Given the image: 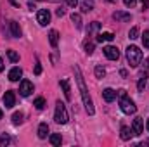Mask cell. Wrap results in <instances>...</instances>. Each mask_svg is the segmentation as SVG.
Masks as SVG:
<instances>
[{
    "instance_id": "6da1fadb",
    "label": "cell",
    "mask_w": 149,
    "mask_h": 147,
    "mask_svg": "<svg viewBox=\"0 0 149 147\" xmlns=\"http://www.w3.org/2000/svg\"><path fill=\"white\" fill-rule=\"evenodd\" d=\"M74 74H76V83H78V88H80V94H81V99H83V106H85V109H87L88 114H94L95 112L94 102H92V99L88 95V88H87V85L83 81V76H81V71H80L78 66H74Z\"/></svg>"
},
{
    "instance_id": "7a4b0ae2",
    "label": "cell",
    "mask_w": 149,
    "mask_h": 147,
    "mask_svg": "<svg viewBox=\"0 0 149 147\" xmlns=\"http://www.w3.org/2000/svg\"><path fill=\"white\" fill-rule=\"evenodd\" d=\"M127 61H128V64L132 68H137L141 64V61H142V50L139 47H135V45H130L127 49Z\"/></svg>"
},
{
    "instance_id": "3957f363",
    "label": "cell",
    "mask_w": 149,
    "mask_h": 147,
    "mask_svg": "<svg viewBox=\"0 0 149 147\" xmlns=\"http://www.w3.org/2000/svg\"><path fill=\"white\" fill-rule=\"evenodd\" d=\"M54 119H56V123H59V125H66L68 123V111H66V106L61 102V101H57L56 102V114H54Z\"/></svg>"
},
{
    "instance_id": "277c9868",
    "label": "cell",
    "mask_w": 149,
    "mask_h": 147,
    "mask_svg": "<svg viewBox=\"0 0 149 147\" xmlns=\"http://www.w3.org/2000/svg\"><path fill=\"white\" fill-rule=\"evenodd\" d=\"M120 109L123 111L125 114H134L137 107H135V104H134V101L128 97V95H121L120 97Z\"/></svg>"
},
{
    "instance_id": "5b68a950",
    "label": "cell",
    "mask_w": 149,
    "mask_h": 147,
    "mask_svg": "<svg viewBox=\"0 0 149 147\" xmlns=\"http://www.w3.org/2000/svg\"><path fill=\"white\" fill-rule=\"evenodd\" d=\"M37 21L40 26H47L49 23H50V12L47 10V9H42V10H38L37 12Z\"/></svg>"
},
{
    "instance_id": "8992f818",
    "label": "cell",
    "mask_w": 149,
    "mask_h": 147,
    "mask_svg": "<svg viewBox=\"0 0 149 147\" xmlns=\"http://www.w3.org/2000/svg\"><path fill=\"white\" fill-rule=\"evenodd\" d=\"M102 50H104V55H106L109 61H118V59H120V50H118L116 47L108 45V47H104Z\"/></svg>"
},
{
    "instance_id": "52a82bcc",
    "label": "cell",
    "mask_w": 149,
    "mask_h": 147,
    "mask_svg": "<svg viewBox=\"0 0 149 147\" xmlns=\"http://www.w3.org/2000/svg\"><path fill=\"white\" fill-rule=\"evenodd\" d=\"M31 92H33V83H31L30 80H23L21 85H19V94H21L23 97H28Z\"/></svg>"
},
{
    "instance_id": "ba28073f",
    "label": "cell",
    "mask_w": 149,
    "mask_h": 147,
    "mask_svg": "<svg viewBox=\"0 0 149 147\" xmlns=\"http://www.w3.org/2000/svg\"><path fill=\"white\" fill-rule=\"evenodd\" d=\"M3 104H5L7 109L14 107V104H16V95H14V92H5V95H3Z\"/></svg>"
},
{
    "instance_id": "9c48e42d",
    "label": "cell",
    "mask_w": 149,
    "mask_h": 147,
    "mask_svg": "<svg viewBox=\"0 0 149 147\" xmlns=\"http://www.w3.org/2000/svg\"><path fill=\"white\" fill-rule=\"evenodd\" d=\"M142 123H144L142 118H135V119H134V123H132V132H134V135H141V133H142V128H144Z\"/></svg>"
},
{
    "instance_id": "30bf717a",
    "label": "cell",
    "mask_w": 149,
    "mask_h": 147,
    "mask_svg": "<svg viewBox=\"0 0 149 147\" xmlns=\"http://www.w3.org/2000/svg\"><path fill=\"white\" fill-rule=\"evenodd\" d=\"M23 76V69L21 68H12L9 71V80L10 81H19V78Z\"/></svg>"
},
{
    "instance_id": "8fae6325",
    "label": "cell",
    "mask_w": 149,
    "mask_h": 147,
    "mask_svg": "<svg viewBox=\"0 0 149 147\" xmlns=\"http://www.w3.org/2000/svg\"><path fill=\"white\" fill-rule=\"evenodd\" d=\"M113 17H114L116 21H130V19H132V16H130L128 12H123V10H116V12L113 14Z\"/></svg>"
},
{
    "instance_id": "7c38bea8",
    "label": "cell",
    "mask_w": 149,
    "mask_h": 147,
    "mask_svg": "<svg viewBox=\"0 0 149 147\" xmlns=\"http://www.w3.org/2000/svg\"><path fill=\"white\" fill-rule=\"evenodd\" d=\"M102 97H104L106 102H113L116 99V92L113 88H106V90H102Z\"/></svg>"
},
{
    "instance_id": "4fadbf2b",
    "label": "cell",
    "mask_w": 149,
    "mask_h": 147,
    "mask_svg": "<svg viewBox=\"0 0 149 147\" xmlns=\"http://www.w3.org/2000/svg\"><path fill=\"white\" fill-rule=\"evenodd\" d=\"M9 26H10V35L14 38H19L21 37V28H19V24L16 23V21H10L9 23Z\"/></svg>"
},
{
    "instance_id": "5bb4252c",
    "label": "cell",
    "mask_w": 149,
    "mask_h": 147,
    "mask_svg": "<svg viewBox=\"0 0 149 147\" xmlns=\"http://www.w3.org/2000/svg\"><path fill=\"white\" fill-rule=\"evenodd\" d=\"M132 135H134L132 128H128V126H121V130H120V137H121V140H130Z\"/></svg>"
},
{
    "instance_id": "9a60e30c",
    "label": "cell",
    "mask_w": 149,
    "mask_h": 147,
    "mask_svg": "<svg viewBox=\"0 0 149 147\" xmlns=\"http://www.w3.org/2000/svg\"><path fill=\"white\" fill-rule=\"evenodd\" d=\"M47 135H49V125L47 123H40V126H38V137L40 139H47Z\"/></svg>"
},
{
    "instance_id": "2e32d148",
    "label": "cell",
    "mask_w": 149,
    "mask_h": 147,
    "mask_svg": "<svg viewBox=\"0 0 149 147\" xmlns=\"http://www.w3.org/2000/svg\"><path fill=\"white\" fill-rule=\"evenodd\" d=\"M61 87H63V90H64V95H66V99L70 101V99H71V88H70V81H68V80H61Z\"/></svg>"
},
{
    "instance_id": "e0dca14e",
    "label": "cell",
    "mask_w": 149,
    "mask_h": 147,
    "mask_svg": "<svg viewBox=\"0 0 149 147\" xmlns=\"http://www.w3.org/2000/svg\"><path fill=\"white\" fill-rule=\"evenodd\" d=\"M49 42H50V45L56 49L57 47V42H59V33L56 31V30H52L50 33H49Z\"/></svg>"
},
{
    "instance_id": "ac0fdd59",
    "label": "cell",
    "mask_w": 149,
    "mask_h": 147,
    "mask_svg": "<svg viewBox=\"0 0 149 147\" xmlns=\"http://www.w3.org/2000/svg\"><path fill=\"white\" fill-rule=\"evenodd\" d=\"M113 38H114V35L109 33V31H106V33H99V35H97V42H101V43H102V42H111Z\"/></svg>"
},
{
    "instance_id": "d6986e66",
    "label": "cell",
    "mask_w": 149,
    "mask_h": 147,
    "mask_svg": "<svg viewBox=\"0 0 149 147\" xmlns=\"http://www.w3.org/2000/svg\"><path fill=\"white\" fill-rule=\"evenodd\" d=\"M94 9V0H83L81 2V10L83 12H90Z\"/></svg>"
},
{
    "instance_id": "ffe728a7",
    "label": "cell",
    "mask_w": 149,
    "mask_h": 147,
    "mask_svg": "<svg viewBox=\"0 0 149 147\" xmlns=\"http://www.w3.org/2000/svg\"><path fill=\"white\" fill-rule=\"evenodd\" d=\"M146 85H148V74H142L141 80H139V83H137V90L142 92V90L146 88Z\"/></svg>"
},
{
    "instance_id": "44dd1931",
    "label": "cell",
    "mask_w": 149,
    "mask_h": 147,
    "mask_svg": "<svg viewBox=\"0 0 149 147\" xmlns=\"http://www.w3.org/2000/svg\"><path fill=\"white\" fill-rule=\"evenodd\" d=\"M61 142H63V137H61L59 133L50 135V144H52V146H61Z\"/></svg>"
},
{
    "instance_id": "7402d4cb",
    "label": "cell",
    "mask_w": 149,
    "mask_h": 147,
    "mask_svg": "<svg viewBox=\"0 0 149 147\" xmlns=\"http://www.w3.org/2000/svg\"><path fill=\"white\" fill-rule=\"evenodd\" d=\"M71 21L74 23V26H76L78 30L81 28V16H80V14H76V12H74V14H71Z\"/></svg>"
},
{
    "instance_id": "603a6c76",
    "label": "cell",
    "mask_w": 149,
    "mask_h": 147,
    "mask_svg": "<svg viewBox=\"0 0 149 147\" xmlns=\"http://www.w3.org/2000/svg\"><path fill=\"white\" fill-rule=\"evenodd\" d=\"M33 106H35V107H37L38 111H42L43 107H45V99H43V97H38V99H35Z\"/></svg>"
},
{
    "instance_id": "cb8c5ba5",
    "label": "cell",
    "mask_w": 149,
    "mask_h": 147,
    "mask_svg": "<svg viewBox=\"0 0 149 147\" xmlns=\"http://www.w3.org/2000/svg\"><path fill=\"white\" fill-rule=\"evenodd\" d=\"M99 28H101V23H97V21H94L90 26H88V35H94L95 31H99Z\"/></svg>"
},
{
    "instance_id": "d4e9b609",
    "label": "cell",
    "mask_w": 149,
    "mask_h": 147,
    "mask_svg": "<svg viewBox=\"0 0 149 147\" xmlns=\"http://www.w3.org/2000/svg\"><path fill=\"white\" fill-rule=\"evenodd\" d=\"M94 47H95V43H94V42H85V43H83V49H85V52H87L88 55L94 52Z\"/></svg>"
},
{
    "instance_id": "484cf974",
    "label": "cell",
    "mask_w": 149,
    "mask_h": 147,
    "mask_svg": "<svg viewBox=\"0 0 149 147\" xmlns=\"http://www.w3.org/2000/svg\"><path fill=\"white\" fill-rule=\"evenodd\" d=\"M7 55H9V59L12 62H19V54L16 50H7Z\"/></svg>"
},
{
    "instance_id": "4316f807",
    "label": "cell",
    "mask_w": 149,
    "mask_h": 147,
    "mask_svg": "<svg viewBox=\"0 0 149 147\" xmlns=\"http://www.w3.org/2000/svg\"><path fill=\"white\" fill-rule=\"evenodd\" d=\"M12 123L14 125H21L23 123V112H14L12 114Z\"/></svg>"
},
{
    "instance_id": "83f0119b",
    "label": "cell",
    "mask_w": 149,
    "mask_h": 147,
    "mask_svg": "<svg viewBox=\"0 0 149 147\" xmlns=\"http://www.w3.org/2000/svg\"><path fill=\"white\" fill-rule=\"evenodd\" d=\"M128 38H130V40H135V38H139V28H137V26H134V28L128 31Z\"/></svg>"
},
{
    "instance_id": "f1b7e54d",
    "label": "cell",
    "mask_w": 149,
    "mask_h": 147,
    "mask_svg": "<svg viewBox=\"0 0 149 147\" xmlns=\"http://www.w3.org/2000/svg\"><path fill=\"white\" fill-rule=\"evenodd\" d=\"M104 74H106V69L102 66H95V76L97 78H104Z\"/></svg>"
},
{
    "instance_id": "f546056e",
    "label": "cell",
    "mask_w": 149,
    "mask_h": 147,
    "mask_svg": "<svg viewBox=\"0 0 149 147\" xmlns=\"http://www.w3.org/2000/svg\"><path fill=\"white\" fill-rule=\"evenodd\" d=\"M9 142H10V139H9V135H2L0 137V147H5V146H9Z\"/></svg>"
},
{
    "instance_id": "4dcf8cb0",
    "label": "cell",
    "mask_w": 149,
    "mask_h": 147,
    "mask_svg": "<svg viewBox=\"0 0 149 147\" xmlns=\"http://www.w3.org/2000/svg\"><path fill=\"white\" fill-rule=\"evenodd\" d=\"M142 43H144L146 49H149V31H144V35H142Z\"/></svg>"
},
{
    "instance_id": "1f68e13d",
    "label": "cell",
    "mask_w": 149,
    "mask_h": 147,
    "mask_svg": "<svg viewBox=\"0 0 149 147\" xmlns=\"http://www.w3.org/2000/svg\"><path fill=\"white\" fill-rule=\"evenodd\" d=\"M142 74H148L149 76V57L144 61V64H142Z\"/></svg>"
},
{
    "instance_id": "d6a6232c",
    "label": "cell",
    "mask_w": 149,
    "mask_h": 147,
    "mask_svg": "<svg viewBox=\"0 0 149 147\" xmlns=\"http://www.w3.org/2000/svg\"><path fill=\"white\" fill-rule=\"evenodd\" d=\"M123 3H125L127 7H130V9H132V7L135 5V0H123Z\"/></svg>"
},
{
    "instance_id": "836d02e7",
    "label": "cell",
    "mask_w": 149,
    "mask_h": 147,
    "mask_svg": "<svg viewBox=\"0 0 149 147\" xmlns=\"http://www.w3.org/2000/svg\"><path fill=\"white\" fill-rule=\"evenodd\" d=\"M66 3H68L70 7H76V5H78V0H66Z\"/></svg>"
},
{
    "instance_id": "e575fe53",
    "label": "cell",
    "mask_w": 149,
    "mask_h": 147,
    "mask_svg": "<svg viewBox=\"0 0 149 147\" xmlns=\"http://www.w3.org/2000/svg\"><path fill=\"white\" fill-rule=\"evenodd\" d=\"M42 73V66H40V62H37L35 64V74H40Z\"/></svg>"
},
{
    "instance_id": "d590c367",
    "label": "cell",
    "mask_w": 149,
    "mask_h": 147,
    "mask_svg": "<svg viewBox=\"0 0 149 147\" xmlns=\"http://www.w3.org/2000/svg\"><path fill=\"white\" fill-rule=\"evenodd\" d=\"M56 14H57L59 17H61V16H64V9H61V7H59V9L56 10Z\"/></svg>"
},
{
    "instance_id": "8d00e7d4",
    "label": "cell",
    "mask_w": 149,
    "mask_h": 147,
    "mask_svg": "<svg viewBox=\"0 0 149 147\" xmlns=\"http://www.w3.org/2000/svg\"><path fill=\"white\" fill-rule=\"evenodd\" d=\"M141 2H142V5H144V9H146V7H149V0H141Z\"/></svg>"
},
{
    "instance_id": "74e56055",
    "label": "cell",
    "mask_w": 149,
    "mask_h": 147,
    "mask_svg": "<svg viewBox=\"0 0 149 147\" xmlns=\"http://www.w3.org/2000/svg\"><path fill=\"white\" fill-rule=\"evenodd\" d=\"M3 71V61H2V57H0V73Z\"/></svg>"
},
{
    "instance_id": "f35d334b",
    "label": "cell",
    "mask_w": 149,
    "mask_h": 147,
    "mask_svg": "<svg viewBox=\"0 0 149 147\" xmlns=\"http://www.w3.org/2000/svg\"><path fill=\"white\" fill-rule=\"evenodd\" d=\"M10 3H12V5H16V7H17V2H16V0H10Z\"/></svg>"
},
{
    "instance_id": "ab89813d",
    "label": "cell",
    "mask_w": 149,
    "mask_h": 147,
    "mask_svg": "<svg viewBox=\"0 0 149 147\" xmlns=\"http://www.w3.org/2000/svg\"><path fill=\"white\" fill-rule=\"evenodd\" d=\"M146 128H148V132H149V119H148V123H146Z\"/></svg>"
},
{
    "instance_id": "60d3db41",
    "label": "cell",
    "mask_w": 149,
    "mask_h": 147,
    "mask_svg": "<svg viewBox=\"0 0 149 147\" xmlns=\"http://www.w3.org/2000/svg\"><path fill=\"white\" fill-rule=\"evenodd\" d=\"M2 116H3V112H2V109H0V119H2Z\"/></svg>"
}]
</instances>
